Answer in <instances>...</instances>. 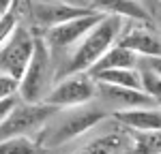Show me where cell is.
<instances>
[{
	"instance_id": "7c38bea8",
	"label": "cell",
	"mask_w": 161,
	"mask_h": 154,
	"mask_svg": "<svg viewBox=\"0 0 161 154\" xmlns=\"http://www.w3.org/2000/svg\"><path fill=\"white\" fill-rule=\"evenodd\" d=\"M92 9L105 15H118L120 19H136V22H150V15L144 7L133 0H90Z\"/></svg>"
},
{
	"instance_id": "9a60e30c",
	"label": "cell",
	"mask_w": 161,
	"mask_h": 154,
	"mask_svg": "<svg viewBox=\"0 0 161 154\" xmlns=\"http://www.w3.org/2000/svg\"><path fill=\"white\" fill-rule=\"evenodd\" d=\"M120 146H123V137L120 135H105V137H99V139L86 143L75 154H116V150Z\"/></svg>"
},
{
	"instance_id": "d6986e66",
	"label": "cell",
	"mask_w": 161,
	"mask_h": 154,
	"mask_svg": "<svg viewBox=\"0 0 161 154\" xmlns=\"http://www.w3.org/2000/svg\"><path fill=\"white\" fill-rule=\"evenodd\" d=\"M17 103H19V101H17V96H9V99H2V101H0V122L9 116V111H11Z\"/></svg>"
},
{
	"instance_id": "ba28073f",
	"label": "cell",
	"mask_w": 161,
	"mask_h": 154,
	"mask_svg": "<svg viewBox=\"0 0 161 154\" xmlns=\"http://www.w3.org/2000/svg\"><path fill=\"white\" fill-rule=\"evenodd\" d=\"M95 9H88V7H82V4H71V2H58V4H35L32 7V17L35 22L45 28H52V26L64 24L73 17H80V15H86V13H92Z\"/></svg>"
},
{
	"instance_id": "5b68a950",
	"label": "cell",
	"mask_w": 161,
	"mask_h": 154,
	"mask_svg": "<svg viewBox=\"0 0 161 154\" xmlns=\"http://www.w3.org/2000/svg\"><path fill=\"white\" fill-rule=\"evenodd\" d=\"M97 94V84L88 73H75V75L62 77L60 81L43 96L41 103H47L52 107H77L92 101Z\"/></svg>"
},
{
	"instance_id": "ffe728a7",
	"label": "cell",
	"mask_w": 161,
	"mask_h": 154,
	"mask_svg": "<svg viewBox=\"0 0 161 154\" xmlns=\"http://www.w3.org/2000/svg\"><path fill=\"white\" fill-rule=\"evenodd\" d=\"M13 2H15V0H0V19L13 9Z\"/></svg>"
},
{
	"instance_id": "8fae6325",
	"label": "cell",
	"mask_w": 161,
	"mask_h": 154,
	"mask_svg": "<svg viewBox=\"0 0 161 154\" xmlns=\"http://www.w3.org/2000/svg\"><path fill=\"white\" fill-rule=\"evenodd\" d=\"M118 45H123L125 49L133 51L136 56H146V58H159L161 54V45H159V37L153 34L150 30L144 28H131L127 32L118 34Z\"/></svg>"
},
{
	"instance_id": "30bf717a",
	"label": "cell",
	"mask_w": 161,
	"mask_h": 154,
	"mask_svg": "<svg viewBox=\"0 0 161 154\" xmlns=\"http://www.w3.org/2000/svg\"><path fill=\"white\" fill-rule=\"evenodd\" d=\"M114 118L125 126L140 131V133H157L161 126V116L157 107H131V109H116Z\"/></svg>"
},
{
	"instance_id": "e0dca14e",
	"label": "cell",
	"mask_w": 161,
	"mask_h": 154,
	"mask_svg": "<svg viewBox=\"0 0 161 154\" xmlns=\"http://www.w3.org/2000/svg\"><path fill=\"white\" fill-rule=\"evenodd\" d=\"M17 28V15H15V11H9L2 19H0V45L7 41V38L13 34V30Z\"/></svg>"
},
{
	"instance_id": "9c48e42d",
	"label": "cell",
	"mask_w": 161,
	"mask_h": 154,
	"mask_svg": "<svg viewBox=\"0 0 161 154\" xmlns=\"http://www.w3.org/2000/svg\"><path fill=\"white\" fill-rule=\"evenodd\" d=\"M97 84V81H95ZM99 92L103 99L114 103L118 109H131V107H157L155 99H150L148 94H144L142 90L133 88H123V86H110V84H97Z\"/></svg>"
},
{
	"instance_id": "277c9868",
	"label": "cell",
	"mask_w": 161,
	"mask_h": 154,
	"mask_svg": "<svg viewBox=\"0 0 161 154\" xmlns=\"http://www.w3.org/2000/svg\"><path fill=\"white\" fill-rule=\"evenodd\" d=\"M32 49L35 38L30 37V32L26 28H15L11 37L0 45V73L19 81L30 62Z\"/></svg>"
},
{
	"instance_id": "3957f363",
	"label": "cell",
	"mask_w": 161,
	"mask_h": 154,
	"mask_svg": "<svg viewBox=\"0 0 161 154\" xmlns=\"http://www.w3.org/2000/svg\"><path fill=\"white\" fill-rule=\"evenodd\" d=\"M56 111V107H52L47 103H17L13 107L9 116L0 122V139H9V137H28L30 131L41 128Z\"/></svg>"
},
{
	"instance_id": "5bb4252c",
	"label": "cell",
	"mask_w": 161,
	"mask_h": 154,
	"mask_svg": "<svg viewBox=\"0 0 161 154\" xmlns=\"http://www.w3.org/2000/svg\"><path fill=\"white\" fill-rule=\"evenodd\" d=\"M92 81L97 84H110V86H123V88H140V77H137L136 69H108V71H99L92 73Z\"/></svg>"
},
{
	"instance_id": "52a82bcc",
	"label": "cell",
	"mask_w": 161,
	"mask_h": 154,
	"mask_svg": "<svg viewBox=\"0 0 161 154\" xmlns=\"http://www.w3.org/2000/svg\"><path fill=\"white\" fill-rule=\"evenodd\" d=\"M105 118H108V111L97 109V107H88V109H80L75 114H69L64 120H60L58 126L54 128L52 137L47 139V148H56V146H62L67 141L75 139L77 135L90 131Z\"/></svg>"
},
{
	"instance_id": "4fadbf2b",
	"label": "cell",
	"mask_w": 161,
	"mask_h": 154,
	"mask_svg": "<svg viewBox=\"0 0 161 154\" xmlns=\"http://www.w3.org/2000/svg\"><path fill=\"white\" fill-rule=\"evenodd\" d=\"M136 64H137V56L133 51L125 49L123 45L114 43L110 49L95 62V66L88 71V75L99 73V71H108V69H136Z\"/></svg>"
},
{
	"instance_id": "6da1fadb",
	"label": "cell",
	"mask_w": 161,
	"mask_h": 154,
	"mask_svg": "<svg viewBox=\"0 0 161 154\" xmlns=\"http://www.w3.org/2000/svg\"><path fill=\"white\" fill-rule=\"evenodd\" d=\"M120 32H123V19L118 15H103L99 24L77 43L71 58L58 71V79L75 73H88L95 66V62L116 43Z\"/></svg>"
},
{
	"instance_id": "8992f818",
	"label": "cell",
	"mask_w": 161,
	"mask_h": 154,
	"mask_svg": "<svg viewBox=\"0 0 161 154\" xmlns=\"http://www.w3.org/2000/svg\"><path fill=\"white\" fill-rule=\"evenodd\" d=\"M103 15L105 13L92 11V13H86V15H80V17H73L64 24L52 26V28H47V34H45V45L54 47V49H67L71 45H77L101 22Z\"/></svg>"
},
{
	"instance_id": "2e32d148",
	"label": "cell",
	"mask_w": 161,
	"mask_h": 154,
	"mask_svg": "<svg viewBox=\"0 0 161 154\" xmlns=\"http://www.w3.org/2000/svg\"><path fill=\"white\" fill-rule=\"evenodd\" d=\"M0 154H37V146L28 137H9L0 139Z\"/></svg>"
},
{
	"instance_id": "ac0fdd59",
	"label": "cell",
	"mask_w": 161,
	"mask_h": 154,
	"mask_svg": "<svg viewBox=\"0 0 161 154\" xmlns=\"http://www.w3.org/2000/svg\"><path fill=\"white\" fill-rule=\"evenodd\" d=\"M17 88H19V81L0 73V101L9 99V96H17Z\"/></svg>"
},
{
	"instance_id": "7a4b0ae2",
	"label": "cell",
	"mask_w": 161,
	"mask_h": 154,
	"mask_svg": "<svg viewBox=\"0 0 161 154\" xmlns=\"http://www.w3.org/2000/svg\"><path fill=\"white\" fill-rule=\"evenodd\" d=\"M50 47L45 41L35 38V49L30 56V62L26 66L24 75L19 79V96L24 103H41L45 96V86H47V75H50Z\"/></svg>"
}]
</instances>
